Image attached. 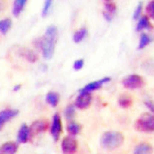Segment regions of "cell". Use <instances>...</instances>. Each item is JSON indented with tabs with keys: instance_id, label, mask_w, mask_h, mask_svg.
Wrapping results in <instances>:
<instances>
[{
	"instance_id": "cell-1",
	"label": "cell",
	"mask_w": 154,
	"mask_h": 154,
	"mask_svg": "<svg viewBox=\"0 0 154 154\" xmlns=\"http://www.w3.org/2000/svg\"><path fill=\"white\" fill-rule=\"evenodd\" d=\"M57 38V28L54 26H50L46 29L45 35L36 40L35 45L42 49V55L45 59H50L53 56Z\"/></svg>"
},
{
	"instance_id": "cell-2",
	"label": "cell",
	"mask_w": 154,
	"mask_h": 154,
	"mask_svg": "<svg viewBox=\"0 0 154 154\" xmlns=\"http://www.w3.org/2000/svg\"><path fill=\"white\" fill-rule=\"evenodd\" d=\"M124 141V137L119 132L109 131L103 134L100 139V144L103 149L113 150L120 146Z\"/></svg>"
},
{
	"instance_id": "cell-3",
	"label": "cell",
	"mask_w": 154,
	"mask_h": 154,
	"mask_svg": "<svg viewBox=\"0 0 154 154\" xmlns=\"http://www.w3.org/2000/svg\"><path fill=\"white\" fill-rule=\"evenodd\" d=\"M135 129L140 132L153 131V116L149 113H144L141 115L135 123Z\"/></svg>"
},
{
	"instance_id": "cell-4",
	"label": "cell",
	"mask_w": 154,
	"mask_h": 154,
	"mask_svg": "<svg viewBox=\"0 0 154 154\" xmlns=\"http://www.w3.org/2000/svg\"><path fill=\"white\" fill-rule=\"evenodd\" d=\"M122 83L123 86L127 89H140L144 86V80L140 75H137V74H132L123 79Z\"/></svg>"
},
{
	"instance_id": "cell-5",
	"label": "cell",
	"mask_w": 154,
	"mask_h": 154,
	"mask_svg": "<svg viewBox=\"0 0 154 154\" xmlns=\"http://www.w3.org/2000/svg\"><path fill=\"white\" fill-rule=\"evenodd\" d=\"M92 96L90 93L86 92H79V95L77 96L75 100V106L80 109L88 108L91 103Z\"/></svg>"
},
{
	"instance_id": "cell-6",
	"label": "cell",
	"mask_w": 154,
	"mask_h": 154,
	"mask_svg": "<svg viewBox=\"0 0 154 154\" xmlns=\"http://www.w3.org/2000/svg\"><path fill=\"white\" fill-rule=\"evenodd\" d=\"M62 150L65 153H73L77 150L76 140L71 137H67L63 139L61 143Z\"/></svg>"
},
{
	"instance_id": "cell-7",
	"label": "cell",
	"mask_w": 154,
	"mask_h": 154,
	"mask_svg": "<svg viewBox=\"0 0 154 154\" xmlns=\"http://www.w3.org/2000/svg\"><path fill=\"white\" fill-rule=\"evenodd\" d=\"M62 130H63V126H62L61 118L59 114H55L53 119V124L51 126V134L55 141L59 140L62 133Z\"/></svg>"
},
{
	"instance_id": "cell-8",
	"label": "cell",
	"mask_w": 154,
	"mask_h": 154,
	"mask_svg": "<svg viewBox=\"0 0 154 154\" xmlns=\"http://www.w3.org/2000/svg\"><path fill=\"white\" fill-rule=\"evenodd\" d=\"M48 126H49V123L46 119H41L35 121L29 127L31 136L33 134H38V133L46 131L48 129Z\"/></svg>"
},
{
	"instance_id": "cell-9",
	"label": "cell",
	"mask_w": 154,
	"mask_h": 154,
	"mask_svg": "<svg viewBox=\"0 0 154 154\" xmlns=\"http://www.w3.org/2000/svg\"><path fill=\"white\" fill-rule=\"evenodd\" d=\"M110 78L109 77H105L103 79H101L100 80L95 81V82H92L84 87L81 89L79 92H86V93H91V92L94 91V90H97V89H100L102 86H103L105 83L109 82L110 81Z\"/></svg>"
},
{
	"instance_id": "cell-10",
	"label": "cell",
	"mask_w": 154,
	"mask_h": 154,
	"mask_svg": "<svg viewBox=\"0 0 154 154\" xmlns=\"http://www.w3.org/2000/svg\"><path fill=\"white\" fill-rule=\"evenodd\" d=\"M30 137H31V133H30L29 127L26 124H23L20 127L18 133L17 140L19 143H26L29 141Z\"/></svg>"
},
{
	"instance_id": "cell-11",
	"label": "cell",
	"mask_w": 154,
	"mask_h": 154,
	"mask_svg": "<svg viewBox=\"0 0 154 154\" xmlns=\"http://www.w3.org/2000/svg\"><path fill=\"white\" fill-rule=\"evenodd\" d=\"M19 114L17 109H5L0 112V126H3L7 121L16 117Z\"/></svg>"
},
{
	"instance_id": "cell-12",
	"label": "cell",
	"mask_w": 154,
	"mask_h": 154,
	"mask_svg": "<svg viewBox=\"0 0 154 154\" xmlns=\"http://www.w3.org/2000/svg\"><path fill=\"white\" fill-rule=\"evenodd\" d=\"M18 149H19V145H18L17 143L8 142L2 144L0 146V152L12 154L17 152Z\"/></svg>"
},
{
	"instance_id": "cell-13",
	"label": "cell",
	"mask_w": 154,
	"mask_h": 154,
	"mask_svg": "<svg viewBox=\"0 0 154 154\" xmlns=\"http://www.w3.org/2000/svg\"><path fill=\"white\" fill-rule=\"evenodd\" d=\"M133 98L130 95L122 94L118 99V103L123 108H129L133 105Z\"/></svg>"
},
{
	"instance_id": "cell-14",
	"label": "cell",
	"mask_w": 154,
	"mask_h": 154,
	"mask_svg": "<svg viewBox=\"0 0 154 154\" xmlns=\"http://www.w3.org/2000/svg\"><path fill=\"white\" fill-rule=\"evenodd\" d=\"M27 0H15L12 8V13L15 16H19L25 7Z\"/></svg>"
},
{
	"instance_id": "cell-15",
	"label": "cell",
	"mask_w": 154,
	"mask_h": 154,
	"mask_svg": "<svg viewBox=\"0 0 154 154\" xmlns=\"http://www.w3.org/2000/svg\"><path fill=\"white\" fill-rule=\"evenodd\" d=\"M46 102L53 107H56L60 101V96L55 92H49L47 93L46 97Z\"/></svg>"
},
{
	"instance_id": "cell-16",
	"label": "cell",
	"mask_w": 154,
	"mask_h": 154,
	"mask_svg": "<svg viewBox=\"0 0 154 154\" xmlns=\"http://www.w3.org/2000/svg\"><path fill=\"white\" fill-rule=\"evenodd\" d=\"M152 29V25L149 23V20L147 16H144L141 19H140L137 26V31H141L143 29Z\"/></svg>"
},
{
	"instance_id": "cell-17",
	"label": "cell",
	"mask_w": 154,
	"mask_h": 154,
	"mask_svg": "<svg viewBox=\"0 0 154 154\" xmlns=\"http://www.w3.org/2000/svg\"><path fill=\"white\" fill-rule=\"evenodd\" d=\"M152 151V146L149 144L143 143L136 146L134 149V153L136 154H146Z\"/></svg>"
},
{
	"instance_id": "cell-18",
	"label": "cell",
	"mask_w": 154,
	"mask_h": 154,
	"mask_svg": "<svg viewBox=\"0 0 154 154\" xmlns=\"http://www.w3.org/2000/svg\"><path fill=\"white\" fill-rule=\"evenodd\" d=\"M21 55L23 57L26 58V60H28L30 63H35L37 60V59H38L36 54L32 50H29V49H23Z\"/></svg>"
},
{
	"instance_id": "cell-19",
	"label": "cell",
	"mask_w": 154,
	"mask_h": 154,
	"mask_svg": "<svg viewBox=\"0 0 154 154\" xmlns=\"http://www.w3.org/2000/svg\"><path fill=\"white\" fill-rule=\"evenodd\" d=\"M12 26V20L10 19H4L0 20V32L6 34Z\"/></svg>"
},
{
	"instance_id": "cell-20",
	"label": "cell",
	"mask_w": 154,
	"mask_h": 154,
	"mask_svg": "<svg viewBox=\"0 0 154 154\" xmlns=\"http://www.w3.org/2000/svg\"><path fill=\"white\" fill-rule=\"evenodd\" d=\"M81 130V126L79 123L72 122V123H69L67 126V131L72 136H75V135L79 134Z\"/></svg>"
},
{
	"instance_id": "cell-21",
	"label": "cell",
	"mask_w": 154,
	"mask_h": 154,
	"mask_svg": "<svg viewBox=\"0 0 154 154\" xmlns=\"http://www.w3.org/2000/svg\"><path fill=\"white\" fill-rule=\"evenodd\" d=\"M86 35H87V29H86L82 28L80 29L77 30L73 35L74 42H76V43L80 42L86 37Z\"/></svg>"
},
{
	"instance_id": "cell-22",
	"label": "cell",
	"mask_w": 154,
	"mask_h": 154,
	"mask_svg": "<svg viewBox=\"0 0 154 154\" xmlns=\"http://www.w3.org/2000/svg\"><path fill=\"white\" fill-rule=\"evenodd\" d=\"M152 42V38H150V36L147 35L146 33H143L140 37V43H139V49H142L143 48H145L147 45H149L150 42Z\"/></svg>"
},
{
	"instance_id": "cell-23",
	"label": "cell",
	"mask_w": 154,
	"mask_h": 154,
	"mask_svg": "<svg viewBox=\"0 0 154 154\" xmlns=\"http://www.w3.org/2000/svg\"><path fill=\"white\" fill-rule=\"evenodd\" d=\"M64 114H65V116L67 119H72L74 117V116H75V107H74V106L69 105L66 108Z\"/></svg>"
},
{
	"instance_id": "cell-24",
	"label": "cell",
	"mask_w": 154,
	"mask_h": 154,
	"mask_svg": "<svg viewBox=\"0 0 154 154\" xmlns=\"http://www.w3.org/2000/svg\"><path fill=\"white\" fill-rule=\"evenodd\" d=\"M146 11L147 15L151 18V19H153L154 18V2L153 1H150V2L148 3V5H146Z\"/></svg>"
},
{
	"instance_id": "cell-25",
	"label": "cell",
	"mask_w": 154,
	"mask_h": 154,
	"mask_svg": "<svg viewBox=\"0 0 154 154\" xmlns=\"http://www.w3.org/2000/svg\"><path fill=\"white\" fill-rule=\"evenodd\" d=\"M53 0H45V3H44L43 9H42V16H46L48 14L52 3H53Z\"/></svg>"
},
{
	"instance_id": "cell-26",
	"label": "cell",
	"mask_w": 154,
	"mask_h": 154,
	"mask_svg": "<svg viewBox=\"0 0 154 154\" xmlns=\"http://www.w3.org/2000/svg\"><path fill=\"white\" fill-rule=\"evenodd\" d=\"M105 9H106V12L113 15L116 12V5L114 3L108 2V3H106L105 5Z\"/></svg>"
},
{
	"instance_id": "cell-27",
	"label": "cell",
	"mask_w": 154,
	"mask_h": 154,
	"mask_svg": "<svg viewBox=\"0 0 154 154\" xmlns=\"http://www.w3.org/2000/svg\"><path fill=\"white\" fill-rule=\"evenodd\" d=\"M142 10H143V2H140V3L138 4V5H137V9H136V10H135L134 12V14H133V19H137L140 18V15H141V12H142Z\"/></svg>"
},
{
	"instance_id": "cell-28",
	"label": "cell",
	"mask_w": 154,
	"mask_h": 154,
	"mask_svg": "<svg viewBox=\"0 0 154 154\" xmlns=\"http://www.w3.org/2000/svg\"><path fill=\"white\" fill-rule=\"evenodd\" d=\"M84 65V61L83 60H78L75 61L73 64V68L75 70H79L82 68Z\"/></svg>"
},
{
	"instance_id": "cell-29",
	"label": "cell",
	"mask_w": 154,
	"mask_h": 154,
	"mask_svg": "<svg viewBox=\"0 0 154 154\" xmlns=\"http://www.w3.org/2000/svg\"><path fill=\"white\" fill-rule=\"evenodd\" d=\"M103 16L104 18H105L106 19L107 21L109 22H110L111 20L112 19V15L110 14V13H109V12H103Z\"/></svg>"
},
{
	"instance_id": "cell-30",
	"label": "cell",
	"mask_w": 154,
	"mask_h": 154,
	"mask_svg": "<svg viewBox=\"0 0 154 154\" xmlns=\"http://www.w3.org/2000/svg\"><path fill=\"white\" fill-rule=\"evenodd\" d=\"M145 105L146 106L147 108L149 109L151 112H153V103H152V102L146 101L145 102Z\"/></svg>"
},
{
	"instance_id": "cell-31",
	"label": "cell",
	"mask_w": 154,
	"mask_h": 154,
	"mask_svg": "<svg viewBox=\"0 0 154 154\" xmlns=\"http://www.w3.org/2000/svg\"><path fill=\"white\" fill-rule=\"evenodd\" d=\"M20 88H21V85H16V86H15L14 89H13V91H18Z\"/></svg>"
},
{
	"instance_id": "cell-32",
	"label": "cell",
	"mask_w": 154,
	"mask_h": 154,
	"mask_svg": "<svg viewBox=\"0 0 154 154\" xmlns=\"http://www.w3.org/2000/svg\"><path fill=\"white\" fill-rule=\"evenodd\" d=\"M105 1H106V2H110L111 0H105Z\"/></svg>"
},
{
	"instance_id": "cell-33",
	"label": "cell",
	"mask_w": 154,
	"mask_h": 154,
	"mask_svg": "<svg viewBox=\"0 0 154 154\" xmlns=\"http://www.w3.org/2000/svg\"><path fill=\"white\" fill-rule=\"evenodd\" d=\"M2 126H0V130H1V128H2Z\"/></svg>"
}]
</instances>
